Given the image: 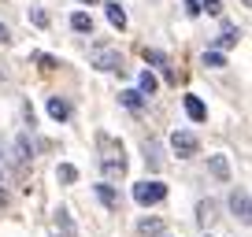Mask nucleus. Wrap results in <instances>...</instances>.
I'll list each match as a JSON object with an SVG mask.
<instances>
[{"label": "nucleus", "instance_id": "nucleus-21", "mask_svg": "<svg viewBox=\"0 0 252 237\" xmlns=\"http://www.w3.org/2000/svg\"><path fill=\"white\" fill-rule=\"evenodd\" d=\"M145 163H149V171H159V145L156 141H145Z\"/></svg>", "mask_w": 252, "mask_h": 237}, {"label": "nucleus", "instance_id": "nucleus-30", "mask_svg": "<svg viewBox=\"0 0 252 237\" xmlns=\"http://www.w3.org/2000/svg\"><path fill=\"white\" fill-rule=\"evenodd\" d=\"M163 237H167V234H163Z\"/></svg>", "mask_w": 252, "mask_h": 237}, {"label": "nucleus", "instance_id": "nucleus-15", "mask_svg": "<svg viewBox=\"0 0 252 237\" xmlns=\"http://www.w3.org/2000/svg\"><path fill=\"white\" fill-rule=\"evenodd\" d=\"M104 11H108V23L115 26V30L126 26V8H123V4H104Z\"/></svg>", "mask_w": 252, "mask_h": 237}, {"label": "nucleus", "instance_id": "nucleus-10", "mask_svg": "<svg viewBox=\"0 0 252 237\" xmlns=\"http://www.w3.org/2000/svg\"><path fill=\"white\" fill-rule=\"evenodd\" d=\"M48 115H52L56 122H67V118H71V104L63 100V96H48Z\"/></svg>", "mask_w": 252, "mask_h": 237}, {"label": "nucleus", "instance_id": "nucleus-27", "mask_svg": "<svg viewBox=\"0 0 252 237\" xmlns=\"http://www.w3.org/2000/svg\"><path fill=\"white\" fill-rule=\"evenodd\" d=\"M0 45H11V33H8V26L0 23Z\"/></svg>", "mask_w": 252, "mask_h": 237}, {"label": "nucleus", "instance_id": "nucleus-11", "mask_svg": "<svg viewBox=\"0 0 252 237\" xmlns=\"http://www.w3.org/2000/svg\"><path fill=\"white\" fill-rule=\"evenodd\" d=\"M96 197H100V204L104 207H111V211H115V207H119V193L115 189H111V182H96Z\"/></svg>", "mask_w": 252, "mask_h": 237}, {"label": "nucleus", "instance_id": "nucleus-8", "mask_svg": "<svg viewBox=\"0 0 252 237\" xmlns=\"http://www.w3.org/2000/svg\"><path fill=\"white\" fill-rule=\"evenodd\" d=\"M145 63H149V67H156V71L163 74V78H174V74H171V63H167V56L159 52V48H145Z\"/></svg>", "mask_w": 252, "mask_h": 237}, {"label": "nucleus", "instance_id": "nucleus-1", "mask_svg": "<svg viewBox=\"0 0 252 237\" xmlns=\"http://www.w3.org/2000/svg\"><path fill=\"white\" fill-rule=\"evenodd\" d=\"M96 145H100V171L108 182H115V178H123L126 174V148L123 141H115V137L108 134H96Z\"/></svg>", "mask_w": 252, "mask_h": 237}, {"label": "nucleus", "instance_id": "nucleus-23", "mask_svg": "<svg viewBox=\"0 0 252 237\" xmlns=\"http://www.w3.org/2000/svg\"><path fill=\"white\" fill-rule=\"evenodd\" d=\"M200 11H208V15H222V0H200Z\"/></svg>", "mask_w": 252, "mask_h": 237}, {"label": "nucleus", "instance_id": "nucleus-26", "mask_svg": "<svg viewBox=\"0 0 252 237\" xmlns=\"http://www.w3.org/2000/svg\"><path fill=\"white\" fill-rule=\"evenodd\" d=\"M186 15H189V19L200 15V0H186Z\"/></svg>", "mask_w": 252, "mask_h": 237}, {"label": "nucleus", "instance_id": "nucleus-3", "mask_svg": "<svg viewBox=\"0 0 252 237\" xmlns=\"http://www.w3.org/2000/svg\"><path fill=\"white\" fill-rule=\"evenodd\" d=\"M134 200L141 207H149V204H159V200H167V185L163 182H134Z\"/></svg>", "mask_w": 252, "mask_h": 237}, {"label": "nucleus", "instance_id": "nucleus-2", "mask_svg": "<svg viewBox=\"0 0 252 237\" xmlns=\"http://www.w3.org/2000/svg\"><path fill=\"white\" fill-rule=\"evenodd\" d=\"M171 148H174L178 159H193L200 152V137L193 134V130H174L171 134Z\"/></svg>", "mask_w": 252, "mask_h": 237}, {"label": "nucleus", "instance_id": "nucleus-4", "mask_svg": "<svg viewBox=\"0 0 252 237\" xmlns=\"http://www.w3.org/2000/svg\"><path fill=\"white\" fill-rule=\"evenodd\" d=\"M93 67H96V71H123V52H115V48H104V52L93 56Z\"/></svg>", "mask_w": 252, "mask_h": 237}, {"label": "nucleus", "instance_id": "nucleus-24", "mask_svg": "<svg viewBox=\"0 0 252 237\" xmlns=\"http://www.w3.org/2000/svg\"><path fill=\"white\" fill-rule=\"evenodd\" d=\"M33 59H37V63L45 67V71H52V67H60V63H56V56H45V52H37V56H33Z\"/></svg>", "mask_w": 252, "mask_h": 237}, {"label": "nucleus", "instance_id": "nucleus-17", "mask_svg": "<svg viewBox=\"0 0 252 237\" xmlns=\"http://www.w3.org/2000/svg\"><path fill=\"white\" fill-rule=\"evenodd\" d=\"M208 167H212V174L219 178V182H230V163H226V156H212V159H208Z\"/></svg>", "mask_w": 252, "mask_h": 237}, {"label": "nucleus", "instance_id": "nucleus-9", "mask_svg": "<svg viewBox=\"0 0 252 237\" xmlns=\"http://www.w3.org/2000/svg\"><path fill=\"white\" fill-rule=\"evenodd\" d=\"M182 104H186V115L193 118V122H204V118H208V108H204V100H200V96L186 93V100H182Z\"/></svg>", "mask_w": 252, "mask_h": 237}, {"label": "nucleus", "instance_id": "nucleus-16", "mask_svg": "<svg viewBox=\"0 0 252 237\" xmlns=\"http://www.w3.org/2000/svg\"><path fill=\"white\" fill-rule=\"evenodd\" d=\"M71 30L93 33V15H89V11H74V15H71Z\"/></svg>", "mask_w": 252, "mask_h": 237}, {"label": "nucleus", "instance_id": "nucleus-7", "mask_svg": "<svg viewBox=\"0 0 252 237\" xmlns=\"http://www.w3.org/2000/svg\"><path fill=\"white\" fill-rule=\"evenodd\" d=\"M215 219H219V204H215L212 197L200 200V204H197V222H200L204 230H212V222H215Z\"/></svg>", "mask_w": 252, "mask_h": 237}, {"label": "nucleus", "instance_id": "nucleus-5", "mask_svg": "<svg viewBox=\"0 0 252 237\" xmlns=\"http://www.w3.org/2000/svg\"><path fill=\"white\" fill-rule=\"evenodd\" d=\"M52 222H56V230H60V237H78V226H74V219H71V207H56Z\"/></svg>", "mask_w": 252, "mask_h": 237}, {"label": "nucleus", "instance_id": "nucleus-18", "mask_svg": "<svg viewBox=\"0 0 252 237\" xmlns=\"http://www.w3.org/2000/svg\"><path fill=\"white\" fill-rule=\"evenodd\" d=\"M119 100H123V104H126V108H130V111H141L145 96L137 93V89H123V93H119Z\"/></svg>", "mask_w": 252, "mask_h": 237}, {"label": "nucleus", "instance_id": "nucleus-6", "mask_svg": "<svg viewBox=\"0 0 252 237\" xmlns=\"http://www.w3.org/2000/svg\"><path fill=\"white\" fill-rule=\"evenodd\" d=\"M249 207H252V204H249V193H245V189H234V193H230V211H234L241 222H249V215H252Z\"/></svg>", "mask_w": 252, "mask_h": 237}, {"label": "nucleus", "instance_id": "nucleus-25", "mask_svg": "<svg viewBox=\"0 0 252 237\" xmlns=\"http://www.w3.org/2000/svg\"><path fill=\"white\" fill-rule=\"evenodd\" d=\"M30 19H33V26H48V15H45L41 8H33V11H30Z\"/></svg>", "mask_w": 252, "mask_h": 237}, {"label": "nucleus", "instance_id": "nucleus-19", "mask_svg": "<svg viewBox=\"0 0 252 237\" xmlns=\"http://www.w3.org/2000/svg\"><path fill=\"white\" fill-rule=\"evenodd\" d=\"M237 41H241V30H237V26H222V33H219V48H234Z\"/></svg>", "mask_w": 252, "mask_h": 237}, {"label": "nucleus", "instance_id": "nucleus-20", "mask_svg": "<svg viewBox=\"0 0 252 237\" xmlns=\"http://www.w3.org/2000/svg\"><path fill=\"white\" fill-rule=\"evenodd\" d=\"M200 63H204V67H212V71H222V67H226V56L212 48V52H204V56H200Z\"/></svg>", "mask_w": 252, "mask_h": 237}, {"label": "nucleus", "instance_id": "nucleus-13", "mask_svg": "<svg viewBox=\"0 0 252 237\" xmlns=\"http://www.w3.org/2000/svg\"><path fill=\"white\" fill-rule=\"evenodd\" d=\"M137 234L141 237H163V219H137Z\"/></svg>", "mask_w": 252, "mask_h": 237}, {"label": "nucleus", "instance_id": "nucleus-29", "mask_svg": "<svg viewBox=\"0 0 252 237\" xmlns=\"http://www.w3.org/2000/svg\"><path fill=\"white\" fill-rule=\"evenodd\" d=\"M204 237H212V234H204Z\"/></svg>", "mask_w": 252, "mask_h": 237}, {"label": "nucleus", "instance_id": "nucleus-28", "mask_svg": "<svg viewBox=\"0 0 252 237\" xmlns=\"http://www.w3.org/2000/svg\"><path fill=\"white\" fill-rule=\"evenodd\" d=\"M78 4H100V0H78Z\"/></svg>", "mask_w": 252, "mask_h": 237}, {"label": "nucleus", "instance_id": "nucleus-22", "mask_svg": "<svg viewBox=\"0 0 252 237\" xmlns=\"http://www.w3.org/2000/svg\"><path fill=\"white\" fill-rule=\"evenodd\" d=\"M15 156L23 159V163L33 156V145H30V137H26V134H19V141H15Z\"/></svg>", "mask_w": 252, "mask_h": 237}, {"label": "nucleus", "instance_id": "nucleus-14", "mask_svg": "<svg viewBox=\"0 0 252 237\" xmlns=\"http://www.w3.org/2000/svg\"><path fill=\"white\" fill-rule=\"evenodd\" d=\"M56 182H60V185H74V182H78V167H74V163H60V167H56Z\"/></svg>", "mask_w": 252, "mask_h": 237}, {"label": "nucleus", "instance_id": "nucleus-12", "mask_svg": "<svg viewBox=\"0 0 252 237\" xmlns=\"http://www.w3.org/2000/svg\"><path fill=\"white\" fill-rule=\"evenodd\" d=\"M156 89H159V78H156L152 71H141V78H137V93H141L145 100H149V96L156 93Z\"/></svg>", "mask_w": 252, "mask_h": 237}]
</instances>
